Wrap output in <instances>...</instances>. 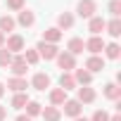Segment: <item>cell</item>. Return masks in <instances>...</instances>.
Returning <instances> with one entry per match:
<instances>
[{"instance_id":"obj_1","label":"cell","mask_w":121,"mask_h":121,"mask_svg":"<svg viewBox=\"0 0 121 121\" xmlns=\"http://www.w3.org/2000/svg\"><path fill=\"white\" fill-rule=\"evenodd\" d=\"M36 52H38V57H43V59H57V55H59V48L55 45V43H38L36 45Z\"/></svg>"},{"instance_id":"obj_2","label":"cell","mask_w":121,"mask_h":121,"mask_svg":"<svg viewBox=\"0 0 121 121\" xmlns=\"http://www.w3.org/2000/svg\"><path fill=\"white\" fill-rule=\"evenodd\" d=\"M7 69H10V71H12L17 78H24V74H26L29 64L24 62V57H22V55H14V57H12V64H10Z\"/></svg>"},{"instance_id":"obj_3","label":"cell","mask_w":121,"mask_h":121,"mask_svg":"<svg viewBox=\"0 0 121 121\" xmlns=\"http://www.w3.org/2000/svg\"><path fill=\"white\" fill-rule=\"evenodd\" d=\"M95 10H97L95 0H81V3H78V7H76L78 17H83V19H90V17H95Z\"/></svg>"},{"instance_id":"obj_4","label":"cell","mask_w":121,"mask_h":121,"mask_svg":"<svg viewBox=\"0 0 121 121\" xmlns=\"http://www.w3.org/2000/svg\"><path fill=\"white\" fill-rule=\"evenodd\" d=\"M57 67L64 69V71L69 74L71 69H76V57L69 55V52H59V55H57Z\"/></svg>"},{"instance_id":"obj_5","label":"cell","mask_w":121,"mask_h":121,"mask_svg":"<svg viewBox=\"0 0 121 121\" xmlns=\"http://www.w3.org/2000/svg\"><path fill=\"white\" fill-rule=\"evenodd\" d=\"M5 50H10L12 55H14V52L19 55V52L24 50V38H22L19 33H12V36H10V38L5 40Z\"/></svg>"},{"instance_id":"obj_6","label":"cell","mask_w":121,"mask_h":121,"mask_svg":"<svg viewBox=\"0 0 121 121\" xmlns=\"http://www.w3.org/2000/svg\"><path fill=\"white\" fill-rule=\"evenodd\" d=\"M86 71H90V74H95V71H102L104 69V59L100 57V55H90L88 59H86V67H83Z\"/></svg>"},{"instance_id":"obj_7","label":"cell","mask_w":121,"mask_h":121,"mask_svg":"<svg viewBox=\"0 0 121 121\" xmlns=\"http://www.w3.org/2000/svg\"><path fill=\"white\" fill-rule=\"evenodd\" d=\"M86 50H88L90 55H100V52L104 50V40H102L100 36H93V38L86 40Z\"/></svg>"},{"instance_id":"obj_8","label":"cell","mask_w":121,"mask_h":121,"mask_svg":"<svg viewBox=\"0 0 121 121\" xmlns=\"http://www.w3.org/2000/svg\"><path fill=\"white\" fill-rule=\"evenodd\" d=\"M62 107H64V114H67V116H71V119L81 116V112H83V107H81V102H78V100H67Z\"/></svg>"},{"instance_id":"obj_9","label":"cell","mask_w":121,"mask_h":121,"mask_svg":"<svg viewBox=\"0 0 121 121\" xmlns=\"http://www.w3.org/2000/svg\"><path fill=\"white\" fill-rule=\"evenodd\" d=\"M17 24H19V26H24V29H29V26H33V24H36V14H33L31 10H19Z\"/></svg>"},{"instance_id":"obj_10","label":"cell","mask_w":121,"mask_h":121,"mask_svg":"<svg viewBox=\"0 0 121 121\" xmlns=\"http://www.w3.org/2000/svg\"><path fill=\"white\" fill-rule=\"evenodd\" d=\"M104 26H107V22H104L102 17H90V22H88V31H90L93 36H100V33L104 31Z\"/></svg>"},{"instance_id":"obj_11","label":"cell","mask_w":121,"mask_h":121,"mask_svg":"<svg viewBox=\"0 0 121 121\" xmlns=\"http://www.w3.org/2000/svg\"><path fill=\"white\" fill-rule=\"evenodd\" d=\"M31 86H33L36 90H45V88H50V76L43 74V71H38V74L31 78Z\"/></svg>"},{"instance_id":"obj_12","label":"cell","mask_w":121,"mask_h":121,"mask_svg":"<svg viewBox=\"0 0 121 121\" xmlns=\"http://www.w3.org/2000/svg\"><path fill=\"white\" fill-rule=\"evenodd\" d=\"M83 50H86L83 38H71V40L67 43V52H69V55H74V57H76V55H81Z\"/></svg>"},{"instance_id":"obj_13","label":"cell","mask_w":121,"mask_h":121,"mask_svg":"<svg viewBox=\"0 0 121 121\" xmlns=\"http://www.w3.org/2000/svg\"><path fill=\"white\" fill-rule=\"evenodd\" d=\"M64 102H67V90H62V88L50 90V104L52 107H59V104H64Z\"/></svg>"},{"instance_id":"obj_14","label":"cell","mask_w":121,"mask_h":121,"mask_svg":"<svg viewBox=\"0 0 121 121\" xmlns=\"http://www.w3.org/2000/svg\"><path fill=\"white\" fill-rule=\"evenodd\" d=\"M40 116L45 121H59V119H62V112H59V107H43Z\"/></svg>"},{"instance_id":"obj_15","label":"cell","mask_w":121,"mask_h":121,"mask_svg":"<svg viewBox=\"0 0 121 121\" xmlns=\"http://www.w3.org/2000/svg\"><path fill=\"white\" fill-rule=\"evenodd\" d=\"M7 88H10L12 93H24V90L29 88V83H26V78H17V76H12V78L7 81Z\"/></svg>"},{"instance_id":"obj_16","label":"cell","mask_w":121,"mask_h":121,"mask_svg":"<svg viewBox=\"0 0 121 121\" xmlns=\"http://www.w3.org/2000/svg\"><path fill=\"white\" fill-rule=\"evenodd\" d=\"M78 102H81V104H90V102H95V90L88 88V86L78 88Z\"/></svg>"},{"instance_id":"obj_17","label":"cell","mask_w":121,"mask_h":121,"mask_svg":"<svg viewBox=\"0 0 121 121\" xmlns=\"http://www.w3.org/2000/svg\"><path fill=\"white\" fill-rule=\"evenodd\" d=\"M62 38V31H59L57 26H52V29H45L43 31V43H55L57 45V40Z\"/></svg>"},{"instance_id":"obj_18","label":"cell","mask_w":121,"mask_h":121,"mask_svg":"<svg viewBox=\"0 0 121 121\" xmlns=\"http://www.w3.org/2000/svg\"><path fill=\"white\" fill-rule=\"evenodd\" d=\"M104 31H107L112 38H119V36H121V19H119V17H114L112 22H107Z\"/></svg>"},{"instance_id":"obj_19","label":"cell","mask_w":121,"mask_h":121,"mask_svg":"<svg viewBox=\"0 0 121 121\" xmlns=\"http://www.w3.org/2000/svg\"><path fill=\"white\" fill-rule=\"evenodd\" d=\"M71 26H74V14L71 12H62L57 17V29L59 31H62V29H71Z\"/></svg>"},{"instance_id":"obj_20","label":"cell","mask_w":121,"mask_h":121,"mask_svg":"<svg viewBox=\"0 0 121 121\" xmlns=\"http://www.w3.org/2000/svg\"><path fill=\"white\" fill-rule=\"evenodd\" d=\"M102 93H104V97H109V100H114V102L121 100V88H119L116 83H107Z\"/></svg>"},{"instance_id":"obj_21","label":"cell","mask_w":121,"mask_h":121,"mask_svg":"<svg viewBox=\"0 0 121 121\" xmlns=\"http://www.w3.org/2000/svg\"><path fill=\"white\" fill-rule=\"evenodd\" d=\"M59 88H62V90H71V88H76L74 76L67 74V71H62V76H59Z\"/></svg>"},{"instance_id":"obj_22","label":"cell","mask_w":121,"mask_h":121,"mask_svg":"<svg viewBox=\"0 0 121 121\" xmlns=\"http://www.w3.org/2000/svg\"><path fill=\"white\" fill-rule=\"evenodd\" d=\"M74 81H76V83H81V86H88V83L93 81V74H90V71H86V69H76Z\"/></svg>"},{"instance_id":"obj_23","label":"cell","mask_w":121,"mask_h":121,"mask_svg":"<svg viewBox=\"0 0 121 121\" xmlns=\"http://www.w3.org/2000/svg\"><path fill=\"white\" fill-rule=\"evenodd\" d=\"M14 26H17V22H14L10 14H3V17H0V33H5V31H14Z\"/></svg>"},{"instance_id":"obj_24","label":"cell","mask_w":121,"mask_h":121,"mask_svg":"<svg viewBox=\"0 0 121 121\" xmlns=\"http://www.w3.org/2000/svg\"><path fill=\"white\" fill-rule=\"evenodd\" d=\"M26 102H29V95L26 93H14V97H12V107L14 109H24Z\"/></svg>"},{"instance_id":"obj_25","label":"cell","mask_w":121,"mask_h":121,"mask_svg":"<svg viewBox=\"0 0 121 121\" xmlns=\"http://www.w3.org/2000/svg\"><path fill=\"white\" fill-rule=\"evenodd\" d=\"M12 52L10 50H5V48H0V67H3V69H7L10 64H12Z\"/></svg>"},{"instance_id":"obj_26","label":"cell","mask_w":121,"mask_h":121,"mask_svg":"<svg viewBox=\"0 0 121 121\" xmlns=\"http://www.w3.org/2000/svg\"><path fill=\"white\" fill-rule=\"evenodd\" d=\"M104 55H107L109 59H119V55H121V48H119L116 43H109V45H104Z\"/></svg>"},{"instance_id":"obj_27","label":"cell","mask_w":121,"mask_h":121,"mask_svg":"<svg viewBox=\"0 0 121 121\" xmlns=\"http://www.w3.org/2000/svg\"><path fill=\"white\" fill-rule=\"evenodd\" d=\"M40 109H43V107H40L38 102H33V100H29V102H26V116H38V114H40Z\"/></svg>"},{"instance_id":"obj_28","label":"cell","mask_w":121,"mask_h":121,"mask_svg":"<svg viewBox=\"0 0 121 121\" xmlns=\"http://www.w3.org/2000/svg\"><path fill=\"white\" fill-rule=\"evenodd\" d=\"M22 57H24V62H26V64H36V62H38V59H40L36 50H26V52H24Z\"/></svg>"},{"instance_id":"obj_29","label":"cell","mask_w":121,"mask_h":121,"mask_svg":"<svg viewBox=\"0 0 121 121\" xmlns=\"http://www.w3.org/2000/svg\"><path fill=\"white\" fill-rule=\"evenodd\" d=\"M109 12H112V17L121 14V0H112V3H109Z\"/></svg>"},{"instance_id":"obj_30","label":"cell","mask_w":121,"mask_h":121,"mask_svg":"<svg viewBox=\"0 0 121 121\" xmlns=\"http://www.w3.org/2000/svg\"><path fill=\"white\" fill-rule=\"evenodd\" d=\"M90 121H109V114H107L104 109H97V112L90 116Z\"/></svg>"},{"instance_id":"obj_31","label":"cell","mask_w":121,"mask_h":121,"mask_svg":"<svg viewBox=\"0 0 121 121\" xmlns=\"http://www.w3.org/2000/svg\"><path fill=\"white\" fill-rule=\"evenodd\" d=\"M7 7L14 10V12H19V10H24V0H7Z\"/></svg>"},{"instance_id":"obj_32","label":"cell","mask_w":121,"mask_h":121,"mask_svg":"<svg viewBox=\"0 0 121 121\" xmlns=\"http://www.w3.org/2000/svg\"><path fill=\"white\" fill-rule=\"evenodd\" d=\"M5 116H7V107L0 104V121H5Z\"/></svg>"},{"instance_id":"obj_33","label":"cell","mask_w":121,"mask_h":121,"mask_svg":"<svg viewBox=\"0 0 121 121\" xmlns=\"http://www.w3.org/2000/svg\"><path fill=\"white\" fill-rule=\"evenodd\" d=\"M14 121H31V116H26V114H19Z\"/></svg>"},{"instance_id":"obj_34","label":"cell","mask_w":121,"mask_h":121,"mask_svg":"<svg viewBox=\"0 0 121 121\" xmlns=\"http://www.w3.org/2000/svg\"><path fill=\"white\" fill-rule=\"evenodd\" d=\"M0 48H5V33H0Z\"/></svg>"},{"instance_id":"obj_35","label":"cell","mask_w":121,"mask_h":121,"mask_svg":"<svg viewBox=\"0 0 121 121\" xmlns=\"http://www.w3.org/2000/svg\"><path fill=\"white\" fill-rule=\"evenodd\" d=\"M109 121H121V116H119V114H114V116H109Z\"/></svg>"},{"instance_id":"obj_36","label":"cell","mask_w":121,"mask_h":121,"mask_svg":"<svg viewBox=\"0 0 121 121\" xmlns=\"http://www.w3.org/2000/svg\"><path fill=\"white\" fill-rule=\"evenodd\" d=\"M74 121H90V119H86V116H76Z\"/></svg>"},{"instance_id":"obj_37","label":"cell","mask_w":121,"mask_h":121,"mask_svg":"<svg viewBox=\"0 0 121 121\" xmlns=\"http://www.w3.org/2000/svg\"><path fill=\"white\" fill-rule=\"evenodd\" d=\"M3 95H5V86H3V83H0V97H3Z\"/></svg>"}]
</instances>
